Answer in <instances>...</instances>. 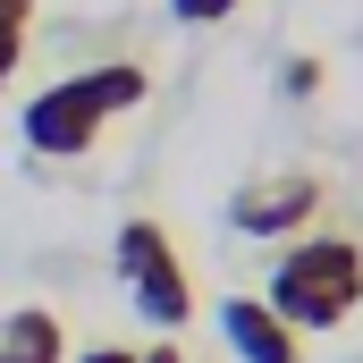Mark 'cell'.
<instances>
[{"label":"cell","mask_w":363,"mask_h":363,"mask_svg":"<svg viewBox=\"0 0 363 363\" xmlns=\"http://www.w3.org/2000/svg\"><path fill=\"white\" fill-rule=\"evenodd\" d=\"M220 338H228L237 363H304V338L279 321L262 296H228L220 304Z\"/></svg>","instance_id":"5b68a950"},{"label":"cell","mask_w":363,"mask_h":363,"mask_svg":"<svg viewBox=\"0 0 363 363\" xmlns=\"http://www.w3.org/2000/svg\"><path fill=\"white\" fill-rule=\"evenodd\" d=\"M321 220V178L313 169H271V178H245L228 194V228L254 237V245H296V228Z\"/></svg>","instance_id":"277c9868"},{"label":"cell","mask_w":363,"mask_h":363,"mask_svg":"<svg viewBox=\"0 0 363 363\" xmlns=\"http://www.w3.org/2000/svg\"><path fill=\"white\" fill-rule=\"evenodd\" d=\"M26 43H34V0H0V93L17 85V68H26Z\"/></svg>","instance_id":"52a82bcc"},{"label":"cell","mask_w":363,"mask_h":363,"mask_svg":"<svg viewBox=\"0 0 363 363\" xmlns=\"http://www.w3.org/2000/svg\"><path fill=\"white\" fill-rule=\"evenodd\" d=\"M262 304H271L296 338L355 321V304H363V245L347 237V228H313V237L279 245L271 279H262Z\"/></svg>","instance_id":"7a4b0ae2"},{"label":"cell","mask_w":363,"mask_h":363,"mask_svg":"<svg viewBox=\"0 0 363 363\" xmlns=\"http://www.w3.org/2000/svg\"><path fill=\"white\" fill-rule=\"evenodd\" d=\"M135 363H194V355H186V347H169V338H161V347H144V355H135Z\"/></svg>","instance_id":"8fae6325"},{"label":"cell","mask_w":363,"mask_h":363,"mask_svg":"<svg viewBox=\"0 0 363 363\" xmlns=\"http://www.w3.org/2000/svg\"><path fill=\"white\" fill-rule=\"evenodd\" d=\"M77 363V355H68ZM85 363H135V347H85Z\"/></svg>","instance_id":"30bf717a"},{"label":"cell","mask_w":363,"mask_h":363,"mask_svg":"<svg viewBox=\"0 0 363 363\" xmlns=\"http://www.w3.org/2000/svg\"><path fill=\"white\" fill-rule=\"evenodd\" d=\"M237 9H245V0H169V17H178V26H228Z\"/></svg>","instance_id":"9c48e42d"},{"label":"cell","mask_w":363,"mask_h":363,"mask_svg":"<svg viewBox=\"0 0 363 363\" xmlns=\"http://www.w3.org/2000/svg\"><path fill=\"white\" fill-rule=\"evenodd\" d=\"M0 363H68V330L51 304H17L0 313Z\"/></svg>","instance_id":"8992f818"},{"label":"cell","mask_w":363,"mask_h":363,"mask_svg":"<svg viewBox=\"0 0 363 363\" xmlns=\"http://www.w3.org/2000/svg\"><path fill=\"white\" fill-rule=\"evenodd\" d=\"M110 262H118V279H127V296H135L144 321H161V330L194 321V279H186V262H178V245H169L161 220H118Z\"/></svg>","instance_id":"3957f363"},{"label":"cell","mask_w":363,"mask_h":363,"mask_svg":"<svg viewBox=\"0 0 363 363\" xmlns=\"http://www.w3.org/2000/svg\"><path fill=\"white\" fill-rule=\"evenodd\" d=\"M144 101H152V68L110 60V68H85V77L43 85L17 110V135H26V152H43V161H85L93 144H101V127H110L118 110H144Z\"/></svg>","instance_id":"6da1fadb"},{"label":"cell","mask_w":363,"mask_h":363,"mask_svg":"<svg viewBox=\"0 0 363 363\" xmlns=\"http://www.w3.org/2000/svg\"><path fill=\"white\" fill-rule=\"evenodd\" d=\"M321 85H330V68H321L313 51H296V60H279V93H287V101H313Z\"/></svg>","instance_id":"ba28073f"}]
</instances>
